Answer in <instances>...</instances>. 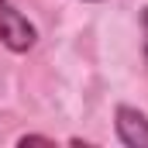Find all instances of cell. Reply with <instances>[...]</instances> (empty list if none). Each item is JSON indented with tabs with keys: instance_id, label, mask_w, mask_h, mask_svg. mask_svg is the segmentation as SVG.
<instances>
[{
	"instance_id": "obj_1",
	"label": "cell",
	"mask_w": 148,
	"mask_h": 148,
	"mask_svg": "<svg viewBox=\"0 0 148 148\" xmlns=\"http://www.w3.org/2000/svg\"><path fill=\"white\" fill-rule=\"evenodd\" d=\"M0 41H3V48H10V52H28L31 45L38 41V31L35 24L10 3V0H0Z\"/></svg>"
},
{
	"instance_id": "obj_3",
	"label": "cell",
	"mask_w": 148,
	"mask_h": 148,
	"mask_svg": "<svg viewBox=\"0 0 148 148\" xmlns=\"http://www.w3.org/2000/svg\"><path fill=\"white\" fill-rule=\"evenodd\" d=\"M141 52H145V62H148V7L141 10Z\"/></svg>"
},
{
	"instance_id": "obj_2",
	"label": "cell",
	"mask_w": 148,
	"mask_h": 148,
	"mask_svg": "<svg viewBox=\"0 0 148 148\" xmlns=\"http://www.w3.org/2000/svg\"><path fill=\"white\" fill-rule=\"evenodd\" d=\"M114 127H117V141L127 148H148V117L138 107L121 103L114 110Z\"/></svg>"
},
{
	"instance_id": "obj_5",
	"label": "cell",
	"mask_w": 148,
	"mask_h": 148,
	"mask_svg": "<svg viewBox=\"0 0 148 148\" xmlns=\"http://www.w3.org/2000/svg\"><path fill=\"white\" fill-rule=\"evenodd\" d=\"M83 3H97V0H83Z\"/></svg>"
},
{
	"instance_id": "obj_4",
	"label": "cell",
	"mask_w": 148,
	"mask_h": 148,
	"mask_svg": "<svg viewBox=\"0 0 148 148\" xmlns=\"http://www.w3.org/2000/svg\"><path fill=\"white\" fill-rule=\"evenodd\" d=\"M31 141H41V145H52V138H45V134H24L17 145H31Z\"/></svg>"
}]
</instances>
